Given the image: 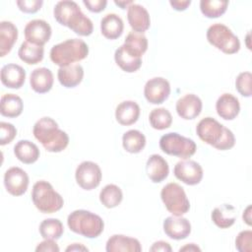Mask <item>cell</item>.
<instances>
[{
    "label": "cell",
    "mask_w": 252,
    "mask_h": 252,
    "mask_svg": "<svg viewBox=\"0 0 252 252\" xmlns=\"http://www.w3.org/2000/svg\"><path fill=\"white\" fill-rule=\"evenodd\" d=\"M252 75L250 72H241L235 79V88L237 92L245 97H250L252 94L251 90Z\"/></svg>",
    "instance_id": "38"
},
{
    "label": "cell",
    "mask_w": 252,
    "mask_h": 252,
    "mask_svg": "<svg viewBox=\"0 0 252 252\" xmlns=\"http://www.w3.org/2000/svg\"><path fill=\"white\" fill-rule=\"evenodd\" d=\"M160 150L169 156H174L182 159L192 157L197 150L196 143L178 133L170 132L164 134L159 139Z\"/></svg>",
    "instance_id": "8"
},
{
    "label": "cell",
    "mask_w": 252,
    "mask_h": 252,
    "mask_svg": "<svg viewBox=\"0 0 252 252\" xmlns=\"http://www.w3.org/2000/svg\"><path fill=\"white\" fill-rule=\"evenodd\" d=\"M36 252H59L60 248L53 239H44L35 247Z\"/></svg>",
    "instance_id": "42"
},
{
    "label": "cell",
    "mask_w": 252,
    "mask_h": 252,
    "mask_svg": "<svg viewBox=\"0 0 252 252\" xmlns=\"http://www.w3.org/2000/svg\"><path fill=\"white\" fill-rule=\"evenodd\" d=\"M150 251L152 252H171L172 248L170 244L163 240H158L153 243V245L150 247Z\"/></svg>",
    "instance_id": "44"
},
{
    "label": "cell",
    "mask_w": 252,
    "mask_h": 252,
    "mask_svg": "<svg viewBox=\"0 0 252 252\" xmlns=\"http://www.w3.org/2000/svg\"><path fill=\"white\" fill-rule=\"evenodd\" d=\"M18 55L20 59L25 63L29 65H34L43 59L44 49L43 46H39L26 40L21 44Z\"/></svg>",
    "instance_id": "33"
},
{
    "label": "cell",
    "mask_w": 252,
    "mask_h": 252,
    "mask_svg": "<svg viewBox=\"0 0 252 252\" xmlns=\"http://www.w3.org/2000/svg\"><path fill=\"white\" fill-rule=\"evenodd\" d=\"M211 218L218 227L228 228L235 222L236 210L229 204H222L213 210Z\"/></svg>",
    "instance_id": "28"
},
{
    "label": "cell",
    "mask_w": 252,
    "mask_h": 252,
    "mask_svg": "<svg viewBox=\"0 0 252 252\" xmlns=\"http://www.w3.org/2000/svg\"><path fill=\"white\" fill-rule=\"evenodd\" d=\"M228 1L226 0H201L200 10L202 14L210 19L219 18L223 15L227 9Z\"/></svg>",
    "instance_id": "36"
},
{
    "label": "cell",
    "mask_w": 252,
    "mask_h": 252,
    "mask_svg": "<svg viewBox=\"0 0 252 252\" xmlns=\"http://www.w3.org/2000/svg\"><path fill=\"white\" fill-rule=\"evenodd\" d=\"M203 107L201 98L194 94H187L176 101V112L179 117L185 120L195 119L200 115Z\"/></svg>",
    "instance_id": "16"
},
{
    "label": "cell",
    "mask_w": 252,
    "mask_h": 252,
    "mask_svg": "<svg viewBox=\"0 0 252 252\" xmlns=\"http://www.w3.org/2000/svg\"><path fill=\"white\" fill-rule=\"evenodd\" d=\"M53 16L60 25L69 28L79 35L88 36L93 33V22L82 12L75 1L63 0L57 2L53 9Z\"/></svg>",
    "instance_id": "1"
},
{
    "label": "cell",
    "mask_w": 252,
    "mask_h": 252,
    "mask_svg": "<svg viewBox=\"0 0 252 252\" xmlns=\"http://www.w3.org/2000/svg\"><path fill=\"white\" fill-rule=\"evenodd\" d=\"M149 122L154 129L164 130L170 127L172 123V115L164 107L154 108L149 115Z\"/></svg>",
    "instance_id": "37"
},
{
    "label": "cell",
    "mask_w": 252,
    "mask_h": 252,
    "mask_svg": "<svg viewBox=\"0 0 252 252\" xmlns=\"http://www.w3.org/2000/svg\"><path fill=\"white\" fill-rule=\"evenodd\" d=\"M51 32L50 25L46 21L40 19L30 21L24 30L27 41L39 46H43L50 39Z\"/></svg>",
    "instance_id": "14"
},
{
    "label": "cell",
    "mask_w": 252,
    "mask_h": 252,
    "mask_svg": "<svg viewBox=\"0 0 252 252\" xmlns=\"http://www.w3.org/2000/svg\"><path fill=\"white\" fill-rule=\"evenodd\" d=\"M17 135L16 127L8 122H0V145L10 144Z\"/></svg>",
    "instance_id": "40"
},
{
    "label": "cell",
    "mask_w": 252,
    "mask_h": 252,
    "mask_svg": "<svg viewBox=\"0 0 252 252\" xmlns=\"http://www.w3.org/2000/svg\"><path fill=\"white\" fill-rule=\"evenodd\" d=\"M114 3H115L117 6H119L121 9H126V8H128L131 4H133V1H130V0H128V1H125V0H123V1H117V0H115Z\"/></svg>",
    "instance_id": "49"
},
{
    "label": "cell",
    "mask_w": 252,
    "mask_h": 252,
    "mask_svg": "<svg viewBox=\"0 0 252 252\" xmlns=\"http://www.w3.org/2000/svg\"><path fill=\"white\" fill-rule=\"evenodd\" d=\"M32 200L35 208L43 214L58 212L64 205L62 196L53 189L49 182L45 180H39L33 184Z\"/></svg>",
    "instance_id": "6"
},
{
    "label": "cell",
    "mask_w": 252,
    "mask_h": 252,
    "mask_svg": "<svg viewBox=\"0 0 252 252\" xmlns=\"http://www.w3.org/2000/svg\"><path fill=\"white\" fill-rule=\"evenodd\" d=\"M65 250L67 252H69V251H89V249L81 243H72Z\"/></svg>",
    "instance_id": "47"
},
{
    "label": "cell",
    "mask_w": 252,
    "mask_h": 252,
    "mask_svg": "<svg viewBox=\"0 0 252 252\" xmlns=\"http://www.w3.org/2000/svg\"><path fill=\"white\" fill-rule=\"evenodd\" d=\"M169 4L176 11H184L191 4V1L190 0H173V1L170 0Z\"/></svg>",
    "instance_id": "45"
},
{
    "label": "cell",
    "mask_w": 252,
    "mask_h": 252,
    "mask_svg": "<svg viewBox=\"0 0 252 252\" xmlns=\"http://www.w3.org/2000/svg\"><path fill=\"white\" fill-rule=\"evenodd\" d=\"M127 19L133 32L143 33L149 30L151 19L147 9L140 4H131L127 8Z\"/></svg>",
    "instance_id": "17"
},
{
    "label": "cell",
    "mask_w": 252,
    "mask_h": 252,
    "mask_svg": "<svg viewBox=\"0 0 252 252\" xmlns=\"http://www.w3.org/2000/svg\"><path fill=\"white\" fill-rule=\"evenodd\" d=\"M18 8L28 14H33L36 13L42 6L43 1L42 0H18L17 2Z\"/></svg>",
    "instance_id": "41"
},
{
    "label": "cell",
    "mask_w": 252,
    "mask_h": 252,
    "mask_svg": "<svg viewBox=\"0 0 252 252\" xmlns=\"http://www.w3.org/2000/svg\"><path fill=\"white\" fill-rule=\"evenodd\" d=\"M83 3L88 10L93 13H99L103 11L107 5L106 0H83Z\"/></svg>",
    "instance_id": "43"
},
{
    "label": "cell",
    "mask_w": 252,
    "mask_h": 252,
    "mask_svg": "<svg viewBox=\"0 0 252 252\" xmlns=\"http://www.w3.org/2000/svg\"><path fill=\"white\" fill-rule=\"evenodd\" d=\"M146 171L148 177L154 183H159L168 176L169 166L167 161L161 156L154 154L150 156L147 160Z\"/></svg>",
    "instance_id": "21"
},
{
    "label": "cell",
    "mask_w": 252,
    "mask_h": 252,
    "mask_svg": "<svg viewBox=\"0 0 252 252\" xmlns=\"http://www.w3.org/2000/svg\"><path fill=\"white\" fill-rule=\"evenodd\" d=\"M29 182L28 173L21 167H10L4 173V186L7 192L13 196L24 195L28 189Z\"/></svg>",
    "instance_id": "12"
},
{
    "label": "cell",
    "mask_w": 252,
    "mask_h": 252,
    "mask_svg": "<svg viewBox=\"0 0 252 252\" xmlns=\"http://www.w3.org/2000/svg\"><path fill=\"white\" fill-rule=\"evenodd\" d=\"M67 224L71 231L87 238L99 236L104 228L102 219L87 210L73 211L67 218Z\"/></svg>",
    "instance_id": "5"
},
{
    "label": "cell",
    "mask_w": 252,
    "mask_h": 252,
    "mask_svg": "<svg viewBox=\"0 0 252 252\" xmlns=\"http://www.w3.org/2000/svg\"><path fill=\"white\" fill-rule=\"evenodd\" d=\"M139 116L140 106L134 100H124L116 106V121L123 126H129L136 123L139 119Z\"/></svg>",
    "instance_id": "23"
},
{
    "label": "cell",
    "mask_w": 252,
    "mask_h": 252,
    "mask_svg": "<svg viewBox=\"0 0 252 252\" xmlns=\"http://www.w3.org/2000/svg\"><path fill=\"white\" fill-rule=\"evenodd\" d=\"M124 30L122 19L114 13L105 15L100 20V32L107 39H116L121 36Z\"/></svg>",
    "instance_id": "26"
},
{
    "label": "cell",
    "mask_w": 252,
    "mask_h": 252,
    "mask_svg": "<svg viewBox=\"0 0 252 252\" xmlns=\"http://www.w3.org/2000/svg\"><path fill=\"white\" fill-rule=\"evenodd\" d=\"M14 155L21 162L32 164L38 159L40 153L34 143L29 140H21L14 146Z\"/></svg>",
    "instance_id": "27"
},
{
    "label": "cell",
    "mask_w": 252,
    "mask_h": 252,
    "mask_svg": "<svg viewBox=\"0 0 252 252\" xmlns=\"http://www.w3.org/2000/svg\"><path fill=\"white\" fill-rule=\"evenodd\" d=\"M107 252H141L142 246L138 239L123 234L111 235L105 245Z\"/></svg>",
    "instance_id": "18"
},
{
    "label": "cell",
    "mask_w": 252,
    "mask_h": 252,
    "mask_svg": "<svg viewBox=\"0 0 252 252\" xmlns=\"http://www.w3.org/2000/svg\"><path fill=\"white\" fill-rule=\"evenodd\" d=\"M216 110L220 118L224 120H233L240 111L239 100L231 94H222L216 102Z\"/></svg>",
    "instance_id": "20"
},
{
    "label": "cell",
    "mask_w": 252,
    "mask_h": 252,
    "mask_svg": "<svg viewBox=\"0 0 252 252\" xmlns=\"http://www.w3.org/2000/svg\"><path fill=\"white\" fill-rule=\"evenodd\" d=\"M160 198L166 210L172 216H182L190 209V202L184 188L175 182L164 185L160 191Z\"/></svg>",
    "instance_id": "9"
},
{
    "label": "cell",
    "mask_w": 252,
    "mask_h": 252,
    "mask_svg": "<svg viewBox=\"0 0 252 252\" xmlns=\"http://www.w3.org/2000/svg\"><path fill=\"white\" fill-rule=\"evenodd\" d=\"M24 102L22 98L14 94H5L0 100V113L8 118H15L22 114Z\"/></svg>",
    "instance_id": "29"
},
{
    "label": "cell",
    "mask_w": 252,
    "mask_h": 252,
    "mask_svg": "<svg viewBox=\"0 0 252 252\" xmlns=\"http://www.w3.org/2000/svg\"><path fill=\"white\" fill-rule=\"evenodd\" d=\"M179 251L181 252V251H201V248L200 247H198L196 244H194V243H188V244H186L185 246H183V247H181L180 249H179Z\"/></svg>",
    "instance_id": "48"
},
{
    "label": "cell",
    "mask_w": 252,
    "mask_h": 252,
    "mask_svg": "<svg viewBox=\"0 0 252 252\" xmlns=\"http://www.w3.org/2000/svg\"><path fill=\"white\" fill-rule=\"evenodd\" d=\"M235 248L239 252L252 251V230H242L237 234L235 238Z\"/></svg>",
    "instance_id": "39"
},
{
    "label": "cell",
    "mask_w": 252,
    "mask_h": 252,
    "mask_svg": "<svg viewBox=\"0 0 252 252\" xmlns=\"http://www.w3.org/2000/svg\"><path fill=\"white\" fill-rule=\"evenodd\" d=\"M57 78L59 83L67 88H75L84 78V68L80 64H71L64 67H59L57 72Z\"/></svg>",
    "instance_id": "24"
},
{
    "label": "cell",
    "mask_w": 252,
    "mask_h": 252,
    "mask_svg": "<svg viewBox=\"0 0 252 252\" xmlns=\"http://www.w3.org/2000/svg\"><path fill=\"white\" fill-rule=\"evenodd\" d=\"M53 82L54 78L52 72L45 67L34 69L30 76L31 88L37 94H45L49 92L53 86Z\"/></svg>",
    "instance_id": "22"
},
{
    "label": "cell",
    "mask_w": 252,
    "mask_h": 252,
    "mask_svg": "<svg viewBox=\"0 0 252 252\" xmlns=\"http://www.w3.org/2000/svg\"><path fill=\"white\" fill-rule=\"evenodd\" d=\"M115 63L127 73H133L140 69L142 66V58L131 55L123 46H119L114 52Z\"/></svg>",
    "instance_id": "31"
},
{
    "label": "cell",
    "mask_w": 252,
    "mask_h": 252,
    "mask_svg": "<svg viewBox=\"0 0 252 252\" xmlns=\"http://www.w3.org/2000/svg\"><path fill=\"white\" fill-rule=\"evenodd\" d=\"M163 231L171 239L182 240L191 233V223L182 216L167 217L163 220Z\"/></svg>",
    "instance_id": "15"
},
{
    "label": "cell",
    "mask_w": 252,
    "mask_h": 252,
    "mask_svg": "<svg viewBox=\"0 0 252 252\" xmlns=\"http://www.w3.org/2000/svg\"><path fill=\"white\" fill-rule=\"evenodd\" d=\"M18 38L17 27L9 21L0 23V56L4 57L13 48Z\"/></svg>",
    "instance_id": "25"
},
{
    "label": "cell",
    "mask_w": 252,
    "mask_h": 252,
    "mask_svg": "<svg viewBox=\"0 0 252 252\" xmlns=\"http://www.w3.org/2000/svg\"><path fill=\"white\" fill-rule=\"evenodd\" d=\"M206 35L210 44L225 54H234L240 49L238 36L223 24H213L208 28Z\"/></svg>",
    "instance_id": "7"
},
{
    "label": "cell",
    "mask_w": 252,
    "mask_h": 252,
    "mask_svg": "<svg viewBox=\"0 0 252 252\" xmlns=\"http://www.w3.org/2000/svg\"><path fill=\"white\" fill-rule=\"evenodd\" d=\"M39 233L44 239H59L63 232L64 226L58 219H45L39 224Z\"/></svg>",
    "instance_id": "35"
},
{
    "label": "cell",
    "mask_w": 252,
    "mask_h": 252,
    "mask_svg": "<svg viewBox=\"0 0 252 252\" xmlns=\"http://www.w3.org/2000/svg\"><path fill=\"white\" fill-rule=\"evenodd\" d=\"M122 146L126 152L138 154L142 152L146 146V137L139 130H128L122 136Z\"/></svg>",
    "instance_id": "32"
},
{
    "label": "cell",
    "mask_w": 252,
    "mask_h": 252,
    "mask_svg": "<svg viewBox=\"0 0 252 252\" xmlns=\"http://www.w3.org/2000/svg\"><path fill=\"white\" fill-rule=\"evenodd\" d=\"M196 133L200 140L220 151L229 150L235 145L232 131L213 117L201 119L196 126Z\"/></svg>",
    "instance_id": "3"
},
{
    "label": "cell",
    "mask_w": 252,
    "mask_h": 252,
    "mask_svg": "<svg viewBox=\"0 0 252 252\" xmlns=\"http://www.w3.org/2000/svg\"><path fill=\"white\" fill-rule=\"evenodd\" d=\"M242 219L246 224H248V225L252 224V207H251V205L247 206V208L243 211Z\"/></svg>",
    "instance_id": "46"
},
{
    "label": "cell",
    "mask_w": 252,
    "mask_h": 252,
    "mask_svg": "<svg viewBox=\"0 0 252 252\" xmlns=\"http://www.w3.org/2000/svg\"><path fill=\"white\" fill-rule=\"evenodd\" d=\"M89 54L88 44L80 38H69L50 49V59L59 67L71 65L85 59Z\"/></svg>",
    "instance_id": "4"
},
{
    "label": "cell",
    "mask_w": 252,
    "mask_h": 252,
    "mask_svg": "<svg viewBox=\"0 0 252 252\" xmlns=\"http://www.w3.org/2000/svg\"><path fill=\"white\" fill-rule=\"evenodd\" d=\"M122 190L115 184L105 185L99 193V201L107 209L117 207L122 202Z\"/></svg>",
    "instance_id": "34"
},
{
    "label": "cell",
    "mask_w": 252,
    "mask_h": 252,
    "mask_svg": "<svg viewBox=\"0 0 252 252\" xmlns=\"http://www.w3.org/2000/svg\"><path fill=\"white\" fill-rule=\"evenodd\" d=\"M123 46L131 55L142 58L148 49V38L144 33L130 32L124 40Z\"/></svg>",
    "instance_id": "30"
},
{
    "label": "cell",
    "mask_w": 252,
    "mask_h": 252,
    "mask_svg": "<svg viewBox=\"0 0 252 252\" xmlns=\"http://www.w3.org/2000/svg\"><path fill=\"white\" fill-rule=\"evenodd\" d=\"M170 94V84L162 77H155L147 81L144 87V95L152 104L164 102Z\"/></svg>",
    "instance_id": "13"
},
{
    "label": "cell",
    "mask_w": 252,
    "mask_h": 252,
    "mask_svg": "<svg viewBox=\"0 0 252 252\" xmlns=\"http://www.w3.org/2000/svg\"><path fill=\"white\" fill-rule=\"evenodd\" d=\"M77 184L84 190H93L96 188L102 178L101 169L97 163L90 160L81 162L75 172Z\"/></svg>",
    "instance_id": "10"
},
{
    "label": "cell",
    "mask_w": 252,
    "mask_h": 252,
    "mask_svg": "<svg viewBox=\"0 0 252 252\" xmlns=\"http://www.w3.org/2000/svg\"><path fill=\"white\" fill-rule=\"evenodd\" d=\"M34 138L50 153H60L69 144L68 134L61 130L57 122L51 117H41L33 125Z\"/></svg>",
    "instance_id": "2"
},
{
    "label": "cell",
    "mask_w": 252,
    "mask_h": 252,
    "mask_svg": "<svg viewBox=\"0 0 252 252\" xmlns=\"http://www.w3.org/2000/svg\"><path fill=\"white\" fill-rule=\"evenodd\" d=\"M26 81L25 69L14 63L6 64L1 68V83L9 89H20Z\"/></svg>",
    "instance_id": "19"
},
{
    "label": "cell",
    "mask_w": 252,
    "mask_h": 252,
    "mask_svg": "<svg viewBox=\"0 0 252 252\" xmlns=\"http://www.w3.org/2000/svg\"><path fill=\"white\" fill-rule=\"evenodd\" d=\"M174 176L187 185H197L203 178V168L195 160L182 159L179 160L173 168Z\"/></svg>",
    "instance_id": "11"
}]
</instances>
